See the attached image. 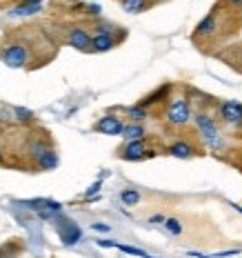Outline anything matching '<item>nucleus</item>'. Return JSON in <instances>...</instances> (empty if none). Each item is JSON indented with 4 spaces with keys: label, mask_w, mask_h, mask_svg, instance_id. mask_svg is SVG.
<instances>
[{
    "label": "nucleus",
    "mask_w": 242,
    "mask_h": 258,
    "mask_svg": "<svg viewBox=\"0 0 242 258\" xmlns=\"http://www.w3.org/2000/svg\"><path fill=\"white\" fill-rule=\"evenodd\" d=\"M193 122H196L198 132L202 134V141L207 143L209 147L213 149V152H220V149L224 147L222 136H220V132H218L216 120H213V118L209 116V114H204V111H200V114L193 116Z\"/></svg>",
    "instance_id": "1"
},
{
    "label": "nucleus",
    "mask_w": 242,
    "mask_h": 258,
    "mask_svg": "<svg viewBox=\"0 0 242 258\" xmlns=\"http://www.w3.org/2000/svg\"><path fill=\"white\" fill-rule=\"evenodd\" d=\"M191 107H189V100H185V98H176V100H171L169 107H167V122L169 125H176V127H180V125H187V122L191 120Z\"/></svg>",
    "instance_id": "2"
},
{
    "label": "nucleus",
    "mask_w": 242,
    "mask_h": 258,
    "mask_svg": "<svg viewBox=\"0 0 242 258\" xmlns=\"http://www.w3.org/2000/svg\"><path fill=\"white\" fill-rule=\"evenodd\" d=\"M56 223H53V227H56V234L58 238L62 240V245H76L80 238H83V229L78 227L73 220L69 218H53Z\"/></svg>",
    "instance_id": "3"
},
{
    "label": "nucleus",
    "mask_w": 242,
    "mask_h": 258,
    "mask_svg": "<svg viewBox=\"0 0 242 258\" xmlns=\"http://www.w3.org/2000/svg\"><path fill=\"white\" fill-rule=\"evenodd\" d=\"M118 156H120L122 160H142V158H147V156H151V149L147 147L144 138H140V141H127Z\"/></svg>",
    "instance_id": "4"
},
{
    "label": "nucleus",
    "mask_w": 242,
    "mask_h": 258,
    "mask_svg": "<svg viewBox=\"0 0 242 258\" xmlns=\"http://www.w3.org/2000/svg\"><path fill=\"white\" fill-rule=\"evenodd\" d=\"M220 118H222L227 125L231 127H242V103H235V100H224L218 109Z\"/></svg>",
    "instance_id": "5"
},
{
    "label": "nucleus",
    "mask_w": 242,
    "mask_h": 258,
    "mask_svg": "<svg viewBox=\"0 0 242 258\" xmlns=\"http://www.w3.org/2000/svg\"><path fill=\"white\" fill-rule=\"evenodd\" d=\"M0 58H3V62L7 64V67L20 69L27 62V49H25V45H9Z\"/></svg>",
    "instance_id": "6"
},
{
    "label": "nucleus",
    "mask_w": 242,
    "mask_h": 258,
    "mask_svg": "<svg viewBox=\"0 0 242 258\" xmlns=\"http://www.w3.org/2000/svg\"><path fill=\"white\" fill-rule=\"evenodd\" d=\"M122 127H125V122L120 120L118 116H102L98 122L94 125V129L98 134H105V136H120L122 134Z\"/></svg>",
    "instance_id": "7"
},
{
    "label": "nucleus",
    "mask_w": 242,
    "mask_h": 258,
    "mask_svg": "<svg viewBox=\"0 0 242 258\" xmlns=\"http://www.w3.org/2000/svg\"><path fill=\"white\" fill-rule=\"evenodd\" d=\"M69 45L78 51H89L91 49V36L83 29V27H73V29L69 31Z\"/></svg>",
    "instance_id": "8"
},
{
    "label": "nucleus",
    "mask_w": 242,
    "mask_h": 258,
    "mask_svg": "<svg viewBox=\"0 0 242 258\" xmlns=\"http://www.w3.org/2000/svg\"><path fill=\"white\" fill-rule=\"evenodd\" d=\"M40 12H42L40 3H23V5H16V7L9 9V16H12V18H27V16H38Z\"/></svg>",
    "instance_id": "9"
},
{
    "label": "nucleus",
    "mask_w": 242,
    "mask_h": 258,
    "mask_svg": "<svg viewBox=\"0 0 242 258\" xmlns=\"http://www.w3.org/2000/svg\"><path fill=\"white\" fill-rule=\"evenodd\" d=\"M116 45H118V40L114 38V34H98V31H96V36L91 38V49L100 51V53L114 49Z\"/></svg>",
    "instance_id": "10"
},
{
    "label": "nucleus",
    "mask_w": 242,
    "mask_h": 258,
    "mask_svg": "<svg viewBox=\"0 0 242 258\" xmlns=\"http://www.w3.org/2000/svg\"><path fill=\"white\" fill-rule=\"evenodd\" d=\"M144 127H142V122H136V120H131L129 125L122 127V134L120 136L125 138V141H140V138H144Z\"/></svg>",
    "instance_id": "11"
},
{
    "label": "nucleus",
    "mask_w": 242,
    "mask_h": 258,
    "mask_svg": "<svg viewBox=\"0 0 242 258\" xmlns=\"http://www.w3.org/2000/svg\"><path fill=\"white\" fill-rule=\"evenodd\" d=\"M169 154L174 156V158H191V156L196 154V149H193L191 143L178 141V143H174V145L169 147Z\"/></svg>",
    "instance_id": "12"
},
{
    "label": "nucleus",
    "mask_w": 242,
    "mask_h": 258,
    "mask_svg": "<svg viewBox=\"0 0 242 258\" xmlns=\"http://www.w3.org/2000/svg\"><path fill=\"white\" fill-rule=\"evenodd\" d=\"M149 5H151V0H120V7L127 14H142L149 9Z\"/></svg>",
    "instance_id": "13"
},
{
    "label": "nucleus",
    "mask_w": 242,
    "mask_h": 258,
    "mask_svg": "<svg viewBox=\"0 0 242 258\" xmlns=\"http://www.w3.org/2000/svg\"><path fill=\"white\" fill-rule=\"evenodd\" d=\"M36 163H38V167H40V169L51 171V169H56V167H58V163H60V160H58V154H56V152H53V149L49 147L45 154L40 156L38 160H36Z\"/></svg>",
    "instance_id": "14"
},
{
    "label": "nucleus",
    "mask_w": 242,
    "mask_h": 258,
    "mask_svg": "<svg viewBox=\"0 0 242 258\" xmlns=\"http://www.w3.org/2000/svg\"><path fill=\"white\" fill-rule=\"evenodd\" d=\"M167 94H169V85H163V87H158V89L153 91V94H149L147 98H142L140 105H142V107H151V105H155V103H160V100H165Z\"/></svg>",
    "instance_id": "15"
},
{
    "label": "nucleus",
    "mask_w": 242,
    "mask_h": 258,
    "mask_svg": "<svg viewBox=\"0 0 242 258\" xmlns=\"http://www.w3.org/2000/svg\"><path fill=\"white\" fill-rule=\"evenodd\" d=\"M213 31H216V16L209 14V16H204L200 23H198L196 34L198 36H209V34H213Z\"/></svg>",
    "instance_id": "16"
},
{
    "label": "nucleus",
    "mask_w": 242,
    "mask_h": 258,
    "mask_svg": "<svg viewBox=\"0 0 242 258\" xmlns=\"http://www.w3.org/2000/svg\"><path fill=\"white\" fill-rule=\"evenodd\" d=\"M127 116L131 118V120H136V122H142V120H147V118H149V111H147V107H142L140 103H138V105L129 107Z\"/></svg>",
    "instance_id": "17"
},
{
    "label": "nucleus",
    "mask_w": 242,
    "mask_h": 258,
    "mask_svg": "<svg viewBox=\"0 0 242 258\" xmlns=\"http://www.w3.org/2000/svg\"><path fill=\"white\" fill-rule=\"evenodd\" d=\"M120 201H122V205H127V207L138 205V203H140V191H136V189H125V191L120 194Z\"/></svg>",
    "instance_id": "18"
},
{
    "label": "nucleus",
    "mask_w": 242,
    "mask_h": 258,
    "mask_svg": "<svg viewBox=\"0 0 242 258\" xmlns=\"http://www.w3.org/2000/svg\"><path fill=\"white\" fill-rule=\"evenodd\" d=\"M12 114H14V118H16L18 122H29V120H34V114H31L29 109H25V107H14Z\"/></svg>",
    "instance_id": "19"
},
{
    "label": "nucleus",
    "mask_w": 242,
    "mask_h": 258,
    "mask_svg": "<svg viewBox=\"0 0 242 258\" xmlns=\"http://www.w3.org/2000/svg\"><path fill=\"white\" fill-rule=\"evenodd\" d=\"M165 229L169 234H174V236H180L182 234V223L178 218H167L165 220Z\"/></svg>",
    "instance_id": "20"
},
{
    "label": "nucleus",
    "mask_w": 242,
    "mask_h": 258,
    "mask_svg": "<svg viewBox=\"0 0 242 258\" xmlns=\"http://www.w3.org/2000/svg\"><path fill=\"white\" fill-rule=\"evenodd\" d=\"M47 149H49V147H47V145L42 143V141H34V143H31V147H29V152H31V158H34V160H38L40 156L47 152Z\"/></svg>",
    "instance_id": "21"
},
{
    "label": "nucleus",
    "mask_w": 242,
    "mask_h": 258,
    "mask_svg": "<svg viewBox=\"0 0 242 258\" xmlns=\"http://www.w3.org/2000/svg\"><path fill=\"white\" fill-rule=\"evenodd\" d=\"M100 187H102V180L91 182V185L87 187V191H85V198H87V201H98V191H100Z\"/></svg>",
    "instance_id": "22"
},
{
    "label": "nucleus",
    "mask_w": 242,
    "mask_h": 258,
    "mask_svg": "<svg viewBox=\"0 0 242 258\" xmlns=\"http://www.w3.org/2000/svg\"><path fill=\"white\" fill-rule=\"evenodd\" d=\"M116 247L120 251H125V254H133V256H147V251L144 249H138V247H131V245H118L116 243Z\"/></svg>",
    "instance_id": "23"
},
{
    "label": "nucleus",
    "mask_w": 242,
    "mask_h": 258,
    "mask_svg": "<svg viewBox=\"0 0 242 258\" xmlns=\"http://www.w3.org/2000/svg\"><path fill=\"white\" fill-rule=\"evenodd\" d=\"M114 29H116V27L109 25V23H100L98 27H96V31H98V34H114Z\"/></svg>",
    "instance_id": "24"
},
{
    "label": "nucleus",
    "mask_w": 242,
    "mask_h": 258,
    "mask_svg": "<svg viewBox=\"0 0 242 258\" xmlns=\"http://www.w3.org/2000/svg\"><path fill=\"white\" fill-rule=\"evenodd\" d=\"M85 12L91 14V16H100V14H102V7H100L98 3H91V5H87V7H85Z\"/></svg>",
    "instance_id": "25"
},
{
    "label": "nucleus",
    "mask_w": 242,
    "mask_h": 258,
    "mask_svg": "<svg viewBox=\"0 0 242 258\" xmlns=\"http://www.w3.org/2000/svg\"><path fill=\"white\" fill-rule=\"evenodd\" d=\"M91 229H94V232H100V234H109L111 232V227L109 225H105V223H94L91 225Z\"/></svg>",
    "instance_id": "26"
},
{
    "label": "nucleus",
    "mask_w": 242,
    "mask_h": 258,
    "mask_svg": "<svg viewBox=\"0 0 242 258\" xmlns=\"http://www.w3.org/2000/svg\"><path fill=\"white\" fill-rule=\"evenodd\" d=\"M165 220H167V216H163V214H153V216L149 218V223H151V225H160V223H163L165 225Z\"/></svg>",
    "instance_id": "27"
},
{
    "label": "nucleus",
    "mask_w": 242,
    "mask_h": 258,
    "mask_svg": "<svg viewBox=\"0 0 242 258\" xmlns=\"http://www.w3.org/2000/svg\"><path fill=\"white\" fill-rule=\"evenodd\" d=\"M98 245H100V247H116L114 240H98Z\"/></svg>",
    "instance_id": "28"
},
{
    "label": "nucleus",
    "mask_w": 242,
    "mask_h": 258,
    "mask_svg": "<svg viewBox=\"0 0 242 258\" xmlns=\"http://www.w3.org/2000/svg\"><path fill=\"white\" fill-rule=\"evenodd\" d=\"M23 3H42V0H23Z\"/></svg>",
    "instance_id": "29"
},
{
    "label": "nucleus",
    "mask_w": 242,
    "mask_h": 258,
    "mask_svg": "<svg viewBox=\"0 0 242 258\" xmlns=\"http://www.w3.org/2000/svg\"><path fill=\"white\" fill-rule=\"evenodd\" d=\"M0 165H3V152H0Z\"/></svg>",
    "instance_id": "30"
},
{
    "label": "nucleus",
    "mask_w": 242,
    "mask_h": 258,
    "mask_svg": "<svg viewBox=\"0 0 242 258\" xmlns=\"http://www.w3.org/2000/svg\"><path fill=\"white\" fill-rule=\"evenodd\" d=\"M231 3H242V0H231Z\"/></svg>",
    "instance_id": "31"
}]
</instances>
